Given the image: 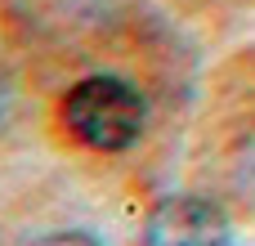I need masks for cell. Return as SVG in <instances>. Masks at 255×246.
I'll list each match as a JSON object with an SVG mask.
<instances>
[{
  "instance_id": "cell-2",
  "label": "cell",
  "mask_w": 255,
  "mask_h": 246,
  "mask_svg": "<svg viewBox=\"0 0 255 246\" xmlns=\"http://www.w3.org/2000/svg\"><path fill=\"white\" fill-rule=\"evenodd\" d=\"M143 246H233V229L206 197H166L143 224Z\"/></svg>"
},
{
  "instance_id": "cell-1",
  "label": "cell",
  "mask_w": 255,
  "mask_h": 246,
  "mask_svg": "<svg viewBox=\"0 0 255 246\" xmlns=\"http://www.w3.org/2000/svg\"><path fill=\"white\" fill-rule=\"evenodd\" d=\"M67 130L94 152H126L148 125L143 94L121 76H85L63 99Z\"/></svg>"
},
{
  "instance_id": "cell-3",
  "label": "cell",
  "mask_w": 255,
  "mask_h": 246,
  "mask_svg": "<svg viewBox=\"0 0 255 246\" xmlns=\"http://www.w3.org/2000/svg\"><path fill=\"white\" fill-rule=\"evenodd\" d=\"M36 246H99L90 233H49V238H40Z\"/></svg>"
}]
</instances>
